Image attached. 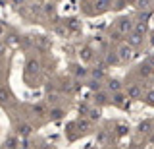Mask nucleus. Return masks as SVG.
I'll use <instances>...</instances> for the list:
<instances>
[{"label": "nucleus", "instance_id": "f257e3e1", "mask_svg": "<svg viewBox=\"0 0 154 149\" xmlns=\"http://www.w3.org/2000/svg\"><path fill=\"white\" fill-rule=\"evenodd\" d=\"M125 95H127V99H131V101L143 99V85H141V83H131V85H127Z\"/></svg>", "mask_w": 154, "mask_h": 149}, {"label": "nucleus", "instance_id": "f03ea898", "mask_svg": "<svg viewBox=\"0 0 154 149\" xmlns=\"http://www.w3.org/2000/svg\"><path fill=\"white\" fill-rule=\"evenodd\" d=\"M116 54H118V60H119V62H127V60L133 58V49L127 45V43H122Z\"/></svg>", "mask_w": 154, "mask_h": 149}, {"label": "nucleus", "instance_id": "7ed1b4c3", "mask_svg": "<svg viewBox=\"0 0 154 149\" xmlns=\"http://www.w3.org/2000/svg\"><path fill=\"white\" fill-rule=\"evenodd\" d=\"M133 31V20L131 18H119L118 20V33L119 35H127Z\"/></svg>", "mask_w": 154, "mask_h": 149}, {"label": "nucleus", "instance_id": "20e7f679", "mask_svg": "<svg viewBox=\"0 0 154 149\" xmlns=\"http://www.w3.org/2000/svg\"><path fill=\"white\" fill-rule=\"evenodd\" d=\"M112 103L116 107H122V109H129V99L123 91H118V93H112Z\"/></svg>", "mask_w": 154, "mask_h": 149}, {"label": "nucleus", "instance_id": "39448f33", "mask_svg": "<svg viewBox=\"0 0 154 149\" xmlns=\"http://www.w3.org/2000/svg\"><path fill=\"white\" fill-rule=\"evenodd\" d=\"M122 87H123V83L119 79H116V78L108 79V81H106V85H104L106 93H118V91H122Z\"/></svg>", "mask_w": 154, "mask_h": 149}, {"label": "nucleus", "instance_id": "423d86ee", "mask_svg": "<svg viewBox=\"0 0 154 149\" xmlns=\"http://www.w3.org/2000/svg\"><path fill=\"white\" fill-rule=\"evenodd\" d=\"M31 132H33V126H31V124H27V122L17 124V128H16V136H19V138L31 136Z\"/></svg>", "mask_w": 154, "mask_h": 149}, {"label": "nucleus", "instance_id": "0eeeda50", "mask_svg": "<svg viewBox=\"0 0 154 149\" xmlns=\"http://www.w3.org/2000/svg\"><path fill=\"white\" fill-rule=\"evenodd\" d=\"M38 70H41V62H38L37 58H29V60H27V66H25L27 76H31V74H38Z\"/></svg>", "mask_w": 154, "mask_h": 149}, {"label": "nucleus", "instance_id": "6e6552de", "mask_svg": "<svg viewBox=\"0 0 154 149\" xmlns=\"http://www.w3.org/2000/svg\"><path fill=\"white\" fill-rule=\"evenodd\" d=\"M100 118V107H91L89 109V112H87V120H89V122H96V120Z\"/></svg>", "mask_w": 154, "mask_h": 149}, {"label": "nucleus", "instance_id": "1a4fd4ad", "mask_svg": "<svg viewBox=\"0 0 154 149\" xmlns=\"http://www.w3.org/2000/svg\"><path fill=\"white\" fill-rule=\"evenodd\" d=\"M93 47H89V45H85L83 47V49H81V52H79V54H81V60H85V62H89L91 58H93Z\"/></svg>", "mask_w": 154, "mask_h": 149}, {"label": "nucleus", "instance_id": "9d476101", "mask_svg": "<svg viewBox=\"0 0 154 149\" xmlns=\"http://www.w3.org/2000/svg\"><path fill=\"white\" fill-rule=\"evenodd\" d=\"M94 103L98 105V107L106 105V103H108V93H106V91H98V93H94Z\"/></svg>", "mask_w": 154, "mask_h": 149}, {"label": "nucleus", "instance_id": "9b49d317", "mask_svg": "<svg viewBox=\"0 0 154 149\" xmlns=\"http://www.w3.org/2000/svg\"><path fill=\"white\" fill-rule=\"evenodd\" d=\"M141 43H143L141 35H135V33H129V37H127V45L131 47V49H135V47H139Z\"/></svg>", "mask_w": 154, "mask_h": 149}, {"label": "nucleus", "instance_id": "f8f14e48", "mask_svg": "<svg viewBox=\"0 0 154 149\" xmlns=\"http://www.w3.org/2000/svg\"><path fill=\"white\" fill-rule=\"evenodd\" d=\"M110 6H112V0H94V8H96L98 12L108 10Z\"/></svg>", "mask_w": 154, "mask_h": 149}, {"label": "nucleus", "instance_id": "ddd939ff", "mask_svg": "<svg viewBox=\"0 0 154 149\" xmlns=\"http://www.w3.org/2000/svg\"><path fill=\"white\" fill-rule=\"evenodd\" d=\"M152 120H143L141 124H139V132L141 134H148V132H152Z\"/></svg>", "mask_w": 154, "mask_h": 149}, {"label": "nucleus", "instance_id": "4468645a", "mask_svg": "<svg viewBox=\"0 0 154 149\" xmlns=\"http://www.w3.org/2000/svg\"><path fill=\"white\" fill-rule=\"evenodd\" d=\"M8 101H10V91H8V87L0 85V105H6Z\"/></svg>", "mask_w": 154, "mask_h": 149}, {"label": "nucleus", "instance_id": "2eb2a0df", "mask_svg": "<svg viewBox=\"0 0 154 149\" xmlns=\"http://www.w3.org/2000/svg\"><path fill=\"white\" fill-rule=\"evenodd\" d=\"M89 74L93 76V79H98V81H102V79H104V68H94V70H89Z\"/></svg>", "mask_w": 154, "mask_h": 149}, {"label": "nucleus", "instance_id": "dca6fc26", "mask_svg": "<svg viewBox=\"0 0 154 149\" xmlns=\"http://www.w3.org/2000/svg\"><path fill=\"white\" fill-rule=\"evenodd\" d=\"M89 87L93 89L94 93H98V91H102L104 85H102V81H98V79H91V81H89Z\"/></svg>", "mask_w": 154, "mask_h": 149}, {"label": "nucleus", "instance_id": "f3484780", "mask_svg": "<svg viewBox=\"0 0 154 149\" xmlns=\"http://www.w3.org/2000/svg\"><path fill=\"white\" fill-rule=\"evenodd\" d=\"M91 124H93V122H89L87 118L79 120V130H81V132H89V130H91Z\"/></svg>", "mask_w": 154, "mask_h": 149}, {"label": "nucleus", "instance_id": "a211bd4d", "mask_svg": "<svg viewBox=\"0 0 154 149\" xmlns=\"http://www.w3.org/2000/svg\"><path fill=\"white\" fill-rule=\"evenodd\" d=\"M33 112H37L38 116H45V114H46V107H45V105H33Z\"/></svg>", "mask_w": 154, "mask_h": 149}, {"label": "nucleus", "instance_id": "6ab92c4d", "mask_svg": "<svg viewBox=\"0 0 154 149\" xmlns=\"http://www.w3.org/2000/svg\"><path fill=\"white\" fill-rule=\"evenodd\" d=\"M73 72H75L77 78H87V76H89V70H87V68H81V66H77Z\"/></svg>", "mask_w": 154, "mask_h": 149}, {"label": "nucleus", "instance_id": "aec40b11", "mask_svg": "<svg viewBox=\"0 0 154 149\" xmlns=\"http://www.w3.org/2000/svg\"><path fill=\"white\" fill-rule=\"evenodd\" d=\"M62 116H64V110H62V109H52L50 110V118L52 120H58V118H62Z\"/></svg>", "mask_w": 154, "mask_h": 149}, {"label": "nucleus", "instance_id": "412c9836", "mask_svg": "<svg viewBox=\"0 0 154 149\" xmlns=\"http://www.w3.org/2000/svg\"><path fill=\"white\" fill-rule=\"evenodd\" d=\"M106 62H108V64H116V62H119L118 54H116V52H108V54H106Z\"/></svg>", "mask_w": 154, "mask_h": 149}, {"label": "nucleus", "instance_id": "4be33fe9", "mask_svg": "<svg viewBox=\"0 0 154 149\" xmlns=\"http://www.w3.org/2000/svg\"><path fill=\"white\" fill-rule=\"evenodd\" d=\"M58 101H60V95H56V93L50 95V93H48V97H46V103H48V105H56Z\"/></svg>", "mask_w": 154, "mask_h": 149}, {"label": "nucleus", "instance_id": "5701e85b", "mask_svg": "<svg viewBox=\"0 0 154 149\" xmlns=\"http://www.w3.org/2000/svg\"><path fill=\"white\" fill-rule=\"evenodd\" d=\"M144 103H146V105H152V107H154V89L148 91V93L144 95Z\"/></svg>", "mask_w": 154, "mask_h": 149}, {"label": "nucleus", "instance_id": "b1692460", "mask_svg": "<svg viewBox=\"0 0 154 149\" xmlns=\"http://www.w3.org/2000/svg\"><path fill=\"white\" fill-rule=\"evenodd\" d=\"M106 141H108V134H106V132H100L98 134V143H100V145H106Z\"/></svg>", "mask_w": 154, "mask_h": 149}, {"label": "nucleus", "instance_id": "393cba45", "mask_svg": "<svg viewBox=\"0 0 154 149\" xmlns=\"http://www.w3.org/2000/svg\"><path fill=\"white\" fill-rule=\"evenodd\" d=\"M89 105H81V107H79V114H81V116H87V112H89Z\"/></svg>", "mask_w": 154, "mask_h": 149}, {"label": "nucleus", "instance_id": "a878e982", "mask_svg": "<svg viewBox=\"0 0 154 149\" xmlns=\"http://www.w3.org/2000/svg\"><path fill=\"white\" fill-rule=\"evenodd\" d=\"M139 8H141V10H146V8H148V4H150V0H139Z\"/></svg>", "mask_w": 154, "mask_h": 149}, {"label": "nucleus", "instance_id": "bb28decb", "mask_svg": "<svg viewBox=\"0 0 154 149\" xmlns=\"http://www.w3.org/2000/svg\"><path fill=\"white\" fill-rule=\"evenodd\" d=\"M69 27H71V29H79V23H77V20H69Z\"/></svg>", "mask_w": 154, "mask_h": 149}, {"label": "nucleus", "instance_id": "cd10ccee", "mask_svg": "<svg viewBox=\"0 0 154 149\" xmlns=\"http://www.w3.org/2000/svg\"><path fill=\"white\" fill-rule=\"evenodd\" d=\"M4 52H6V45H4V43H0V58L4 56Z\"/></svg>", "mask_w": 154, "mask_h": 149}, {"label": "nucleus", "instance_id": "c85d7f7f", "mask_svg": "<svg viewBox=\"0 0 154 149\" xmlns=\"http://www.w3.org/2000/svg\"><path fill=\"white\" fill-rule=\"evenodd\" d=\"M19 149H31V143H29V141H25V143H21V147H19Z\"/></svg>", "mask_w": 154, "mask_h": 149}, {"label": "nucleus", "instance_id": "c756f323", "mask_svg": "<svg viewBox=\"0 0 154 149\" xmlns=\"http://www.w3.org/2000/svg\"><path fill=\"white\" fill-rule=\"evenodd\" d=\"M12 2H14V6H21V4L25 2V0H12Z\"/></svg>", "mask_w": 154, "mask_h": 149}, {"label": "nucleus", "instance_id": "7c9ffc66", "mask_svg": "<svg viewBox=\"0 0 154 149\" xmlns=\"http://www.w3.org/2000/svg\"><path fill=\"white\" fill-rule=\"evenodd\" d=\"M118 134H125V126L122 124V126H119V130H118Z\"/></svg>", "mask_w": 154, "mask_h": 149}, {"label": "nucleus", "instance_id": "2f4dec72", "mask_svg": "<svg viewBox=\"0 0 154 149\" xmlns=\"http://www.w3.org/2000/svg\"><path fill=\"white\" fill-rule=\"evenodd\" d=\"M152 45H154V35H152Z\"/></svg>", "mask_w": 154, "mask_h": 149}, {"label": "nucleus", "instance_id": "473e14b6", "mask_svg": "<svg viewBox=\"0 0 154 149\" xmlns=\"http://www.w3.org/2000/svg\"><path fill=\"white\" fill-rule=\"evenodd\" d=\"M152 132H154V124H152Z\"/></svg>", "mask_w": 154, "mask_h": 149}, {"label": "nucleus", "instance_id": "72a5a7b5", "mask_svg": "<svg viewBox=\"0 0 154 149\" xmlns=\"http://www.w3.org/2000/svg\"><path fill=\"white\" fill-rule=\"evenodd\" d=\"M127 2H133V0H127Z\"/></svg>", "mask_w": 154, "mask_h": 149}]
</instances>
